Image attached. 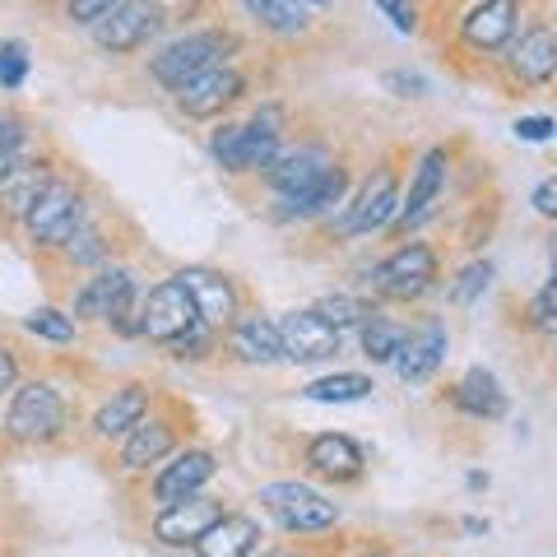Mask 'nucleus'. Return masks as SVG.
Masks as SVG:
<instances>
[{
  "mask_svg": "<svg viewBox=\"0 0 557 557\" xmlns=\"http://www.w3.org/2000/svg\"><path fill=\"white\" fill-rule=\"evenodd\" d=\"M28 335H38V339H51V344H70L75 339V321L65 317V311L57 307H42V311H33V317L24 321Z\"/></svg>",
  "mask_w": 557,
  "mask_h": 557,
  "instance_id": "nucleus-32",
  "label": "nucleus"
},
{
  "mask_svg": "<svg viewBox=\"0 0 557 557\" xmlns=\"http://www.w3.org/2000/svg\"><path fill=\"white\" fill-rule=\"evenodd\" d=\"M260 502H265V511L278 520V525L298 530V534L330 530L339 520L335 502H325L317 487H307V483H270V487H260Z\"/></svg>",
  "mask_w": 557,
  "mask_h": 557,
  "instance_id": "nucleus-2",
  "label": "nucleus"
},
{
  "mask_svg": "<svg viewBox=\"0 0 557 557\" xmlns=\"http://www.w3.org/2000/svg\"><path fill=\"white\" fill-rule=\"evenodd\" d=\"M209 479H214V456H209V450H186V456H177L153 479V497H159L163 507H172V502L196 497Z\"/></svg>",
  "mask_w": 557,
  "mask_h": 557,
  "instance_id": "nucleus-14",
  "label": "nucleus"
},
{
  "mask_svg": "<svg viewBox=\"0 0 557 557\" xmlns=\"http://www.w3.org/2000/svg\"><path fill=\"white\" fill-rule=\"evenodd\" d=\"M553 135H557V131H553Z\"/></svg>",
  "mask_w": 557,
  "mask_h": 557,
  "instance_id": "nucleus-47",
  "label": "nucleus"
},
{
  "mask_svg": "<svg viewBox=\"0 0 557 557\" xmlns=\"http://www.w3.org/2000/svg\"><path fill=\"white\" fill-rule=\"evenodd\" d=\"M200 325H205L200 311H196L190 293L177 284V278L159 284L145 298V307H139V330H145L149 339H159V344H186V339H196Z\"/></svg>",
  "mask_w": 557,
  "mask_h": 557,
  "instance_id": "nucleus-1",
  "label": "nucleus"
},
{
  "mask_svg": "<svg viewBox=\"0 0 557 557\" xmlns=\"http://www.w3.org/2000/svg\"><path fill=\"white\" fill-rule=\"evenodd\" d=\"M330 168H335V163H330L321 149H293V153H278L265 172H270V182H274L278 196H293V190L321 182Z\"/></svg>",
  "mask_w": 557,
  "mask_h": 557,
  "instance_id": "nucleus-21",
  "label": "nucleus"
},
{
  "mask_svg": "<svg viewBox=\"0 0 557 557\" xmlns=\"http://www.w3.org/2000/svg\"><path fill=\"white\" fill-rule=\"evenodd\" d=\"M163 24V10L159 5H145V0H126L116 5L112 14H102L94 24V38L102 51H135L139 42H149Z\"/></svg>",
  "mask_w": 557,
  "mask_h": 557,
  "instance_id": "nucleus-7",
  "label": "nucleus"
},
{
  "mask_svg": "<svg viewBox=\"0 0 557 557\" xmlns=\"http://www.w3.org/2000/svg\"><path fill=\"white\" fill-rule=\"evenodd\" d=\"M298 5H302V0H298ZM307 5H325V0H307Z\"/></svg>",
  "mask_w": 557,
  "mask_h": 557,
  "instance_id": "nucleus-45",
  "label": "nucleus"
},
{
  "mask_svg": "<svg viewBox=\"0 0 557 557\" xmlns=\"http://www.w3.org/2000/svg\"><path fill=\"white\" fill-rule=\"evenodd\" d=\"M116 5H126V0H70V20L75 24H98L102 14H112Z\"/></svg>",
  "mask_w": 557,
  "mask_h": 557,
  "instance_id": "nucleus-37",
  "label": "nucleus"
},
{
  "mask_svg": "<svg viewBox=\"0 0 557 557\" xmlns=\"http://www.w3.org/2000/svg\"><path fill=\"white\" fill-rule=\"evenodd\" d=\"M339 200H344V172L330 168L321 182H311V186H302V190H293V196H284V214L311 219V214H325V209L339 205Z\"/></svg>",
  "mask_w": 557,
  "mask_h": 557,
  "instance_id": "nucleus-27",
  "label": "nucleus"
},
{
  "mask_svg": "<svg viewBox=\"0 0 557 557\" xmlns=\"http://www.w3.org/2000/svg\"><path fill=\"white\" fill-rule=\"evenodd\" d=\"M20 145H24L20 121L5 116V121H0V186H5L14 172H20Z\"/></svg>",
  "mask_w": 557,
  "mask_h": 557,
  "instance_id": "nucleus-33",
  "label": "nucleus"
},
{
  "mask_svg": "<svg viewBox=\"0 0 557 557\" xmlns=\"http://www.w3.org/2000/svg\"><path fill=\"white\" fill-rule=\"evenodd\" d=\"M302 395L317 399V405H354V399H368L372 395V381L358 376V372H335V376L311 381Z\"/></svg>",
  "mask_w": 557,
  "mask_h": 557,
  "instance_id": "nucleus-29",
  "label": "nucleus"
},
{
  "mask_svg": "<svg viewBox=\"0 0 557 557\" xmlns=\"http://www.w3.org/2000/svg\"><path fill=\"white\" fill-rule=\"evenodd\" d=\"M399 344H405V330H399L395 321L372 317L368 325H362V348H368V358H372V362H395Z\"/></svg>",
  "mask_w": 557,
  "mask_h": 557,
  "instance_id": "nucleus-31",
  "label": "nucleus"
},
{
  "mask_svg": "<svg viewBox=\"0 0 557 557\" xmlns=\"http://www.w3.org/2000/svg\"><path fill=\"white\" fill-rule=\"evenodd\" d=\"M51 182H57V177H51V172H47L42 163H38V168H20V172H14V177H10L5 186H0V205H5V214L24 219L28 209L42 200V190H47Z\"/></svg>",
  "mask_w": 557,
  "mask_h": 557,
  "instance_id": "nucleus-28",
  "label": "nucleus"
},
{
  "mask_svg": "<svg viewBox=\"0 0 557 557\" xmlns=\"http://www.w3.org/2000/svg\"><path fill=\"white\" fill-rule=\"evenodd\" d=\"M376 5L391 14V24H395L399 33H413L418 20H413V5H409V0H376Z\"/></svg>",
  "mask_w": 557,
  "mask_h": 557,
  "instance_id": "nucleus-40",
  "label": "nucleus"
},
{
  "mask_svg": "<svg viewBox=\"0 0 557 557\" xmlns=\"http://www.w3.org/2000/svg\"><path fill=\"white\" fill-rule=\"evenodd\" d=\"M14 386V358L0 348V391H10Z\"/></svg>",
  "mask_w": 557,
  "mask_h": 557,
  "instance_id": "nucleus-44",
  "label": "nucleus"
},
{
  "mask_svg": "<svg viewBox=\"0 0 557 557\" xmlns=\"http://www.w3.org/2000/svg\"><path fill=\"white\" fill-rule=\"evenodd\" d=\"M511 70L520 84H548L557 75V38L548 28H530L511 51Z\"/></svg>",
  "mask_w": 557,
  "mask_h": 557,
  "instance_id": "nucleus-18",
  "label": "nucleus"
},
{
  "mask_svg": "<svg viewBox=\"0 0 557 557\" xmlns=\"http://www.w3.org/2000/svg\"><path fill=\"white\" fill-rule=\"evenodd\" d=\"M530 317H534L539 325H557V274L548 278L544 288H539V298H534V307H530Z\"/></svg>",
  "mask_w": 557,
  "mask_h": 557,
  "instance_id": "nucleus-38",
  "label": "nucleus"
},
{
  "mask_svg": "<svg viewBox=\"0 0 557 557\" xmlns=\"http://www.w3.org/2000/svg\"><path fill=\"white\" fill-rule=\"evenodd\" d=\"M284 557H298V553H284Z\"/></svg>",
  "mask_w": 557,
  "mask_h": 557,
  "instance_id": "nucleus-46",
  "label": "nucleus"
},
{
  "mask_svg": "<svg viewBox=\"0 0 557 557\" xmlns=\"http://www.w3.org/2000/svg\"><path fill=\"white\" fill-rule=\"evenodd\" d=\"M534 209H539L544 219H557V177H548L544 186L534 190Z\"/></svg>",
  "mask_w": 557,
  "mask_h": 557,
  "instance_id": "nucleus-43",
  "label": "nucleus"
},
{
  "mask_svg": "<svg viewBox=\"0 0 557 557\" xmlns=\"http://www.w3.org/2000/svg\"><path fill=\"white\" fill-rule=\"evenodd\" d=\"M386 89H399V98H423L428 79H418V75H386Z\"/></svg>",
  "mask_w": 557,
  "mask_h": 557,
  "instance_id": "nucleus-42",
  "label": "nucleus"
},
{
  "mask_svg": "<svg viewBox=\"0 0 557 557\" xmlns=\"http://www.w3.org/2000/svg\"><path fill=\"white\" fill-rule=\"evenodd\" d=\"M242 5L274 33H302L307 28V10L298 5V0H242Z\"/></svg>",
  "mask_w": 557,
  "mask_h": 557,
  "instance_id": "nucleus-30",
  "label": "nucleus"
},
{
  "mask_svg": "<svg viewBox=\"0 0 557 557\" xmlns=\"http://www.w3.org/2000/svg\"><path fill=\"white\" fill-rule=\"evenodd\" d=\"M237 98H242V75H237V70H228V65L205 70V75H196L190 84H182V89H177L182 112H190V116H219Z\"/></svg>",
  "mask_w": 557,
  "mask_h": 557,
  "instance_id": "nucleus-10",
  "label": "nucleus"
},
{
  "mask_svg": "<svg viewBox=\"0 0 557 557\" xmlns=\"http://www.w3.org/2000/svg\"><path fill=\"white\" fill-rule=\"evenodd\" d=\"M487 278H493V265H483V260H479V265H469V270H460V278H456V288H450V298H456L460 307H465V302H474V298H479V293L487 288Z\"/></svg>",
  "mask_w": 557,
  "mask_h": 557,
  "instance_id": "nucleus-35",
  "label": "nucleus"
},
{
  "mask_svg": "<svg viewBox=\"0 0 557 557\" xmlns=\"http://www.w3.org/2000/svg\"><path fill=\"white\" fill-rule=\"evenodd\" d=\"M219 516H223L219 502L186 497V502H172V507H163V516L153 520V534H159L163 544H196V539L214 525Z\"/></svg>",
  "mask_w": 557,
  "mask_h": 557,
  "instance_id": "nucleus-13",
  "label": "nucleus"
},
{
  "mask_svg": "<svg viewBox=\"0 0 557 557\" xmlns=\"http://www.w3.org/2000/svg\"><path fill=\"white\" fill-rule=\"evenodd\" d=\"M61 428H65V405L47 381H28L5 413V432L14 442H51Z\"/></svg>",
  "mask_w": 557,
  "mask_h": 557,
  "instance_id": "nucleus-4",
  "label": "nucleus"
},
{
  "mask_svg": "<svg viewBox=\"0 0 557 557\" xmlns=\"http://www.w3.org/2000/svg\"><path fill=\"white\" fill-rule=\"evenodd\" d=\"M177 284L190 293V302H196L205 325H228L237 317V293L219 270H182Z\"/></svg>",
  "mask_w": 557,
  "mask_h": 557,
  "instance_id": "nucleus-11",
  "label": "nucleus"
},
{
  "mask_svg": "<svg viewBox=\"0 0 557 557\" xmlns=\"http://www.w3.org/2000/svg\"><path fill=\"white\" fill-rule=\"evenodd\" d=\"M65 247H70V256H75V260H84V265L102 260V237H98V233H75V237L65 242Z\"/></svg>",
  "mask_w": 557,
  "mask_h": 557,
  "instance_id": "nucleus-39",
  "label": "nucleus"
},
{
  "mask_svg": "<svg viewBox=\"0 0 557 557\" xmlns=\"http://www.w3.org/2000/svg\"><path fill=\"white\" fill-rule=\"evenodd\" d=\"M24 223H28V233H33L38 247H65V242L79 233V223H84L79 190L65 186V182H51L42 190V200L24 214Z\"/></svg>",
  "mask_w": 557,
  "mask_h": 557,
  "instance_id": "nucleus-5",
  "label": "nucleus"
},
{
  "mask_svg": "<svg viewBox=\"0 0 557 557\" xmlns=\"http://www.w3.org/2000/svg\"><path fill=\"white\" fill-rule=\"evenodd\" d=\"M131 298H135V284H131V274H126V270H102V274H94L89 284L79 288L75 311H79V317L116 321V317H126Z\"/></svg>",
  "mask_w": 557,
  "mask_h": 557,
  "instance_id": "nucleus-12",
  "label": "nucleus"
},
{
  "mask_svg": "<svg viewBox=\"0 0 557 557\" xmlns=\"http://www.w3.org/2000/svg\"><path fill=\"white\" fill-rule=\"evenodd\" d=\"M278 339H284V358H298V362L339 354V325H330L321 311H293V317H284Z\"/></svg>",
  "mask_w": 557,
  "mask_h": 557,
  "instance_id": "nucleus-8",
  "label": "nucleus"
},
{
  "mask_svg": "<svg viewBox=\"0 0 557 557\" xmlns=\"http://www.w3.org/2000/svg\"><path fill=\"white\" fill-rule=\"evenodd\" d=\"M442 186H446V149H428V153H423V163H418V172H413L409 196L399 200L395 219H391L395 228H399V233H405V228H418V223L432 214V205H437Z\"/></svg>",
  "mask_w": 557,
  "mask_h": 557,
  "instance_id": "nucleus-9",
  "label": "nucleus"
},
{
  "mask_svg": "<svg viewBox=\"0 0 557 557\" xmlns=\"http://www.w3.org/2000/svg\"><path fill=\"white\" fill-rule=\"evenodd\" d=\"M432 278H437V256H432L423 242H409V247H399L395 256H386L376 265V288L386 293V298H399V302L428 293Z\"/></svg>",
  "mask_w": 557,
  "mask_h": 557,
  "instance_id": "nucleus-6",
  "label": "nucleus"
},
{
  "mask_svg": "<svg viewBox=\"0 0 557 557\" xmlns=\"http://www.w3.org/2000/svg\"><path fill=\"white\" fill-rule=\"evenodd\" d=\"M145 409H149V395L139 391V386H126V391H116L108 405L98 409V418H94V432L98 437H121V432H131L139 418H145Z\"/></svg>",
  "mask_w": 557,
  "mask_h": 557,
  "instance_id": "nucleus-26",
  "label": "nucleus"
},
{
  "mask_svg": "<svg viewBox=\"0 0 557 557\" xmlns=\"http://www.w3.org/2000/svg\"><path fill=\"white\" fill-rule=\"evenodd\" d=\"M233 354L242 362H278V358H284L278 325H270L265 317H242V321H233Z\"/></svg>",
  "mask_w": 557,
  "mask_h": 557,
  "instance_id": "nucleus-23",
  "label": "nucleus"
},
{
  "mask_svg": "<svg viewBox=\"0 0 557 557\" xmlns=\"http://www.w3.org/2000/svg\"><path fill=\"white\" fill-rule=\"evenodd\" d=\"M307 465L330 479H354L362 469V450H358V442H348L344 432H321V437H311V446H307Z\"/></svg>",
  "mask_w": 557,
  "mask_h": 557,
  "instance_id": "nucleus-22",
  "label": "nucleus"
},
{
  "mask_svg": "<svg viewBox=\"0 0 557 557\" xmlns=\"http://www.w3.org/2000/svg\"><path fill=\"white\" fill-rule=\"evenodd\" d=\"M256 520L251 516H219L200 539H196V553L200 557H247L256 548Z\"/></svg>",
  "mask_w": 557,
  "mask_h": 557,
  "instance_id": "nucleus-19",
  "label": "nucleus"
},
{
  "mask_svg": "<svg viewBox=\"0 0 557 557\" xmlns=\"http://www.w3.org/2000/svg\"><path fill=\"white\" fill-rule=\"evenodd\" d=\"M442 358H446V330L437 321H428L418 335H405V344L395 354V372L399 381H428L442 368Z\"/></svg>",
  "mask_w": 557,
  "mask_h": 557,
  "instance_id": "nucleus-15",
  "label": "nucleus"
},
{
  "mask_svg": "<svg viewBox=\"0 0 557 557\" xmlns=\"http://www.w3.org/2000/svg\"><path fill=\"white\" fill-rule=\"evenodd\" d=\"M24 75H28L24 47L20 42H5V47H0V84H5V89H20Z\"/></svg>",
  "mask_w": 557,
  "mask_h": 557,
  "instance_id": "nucleus-36",
  "label": "nucleus"
},
{
  "mask_svg": "<svg viewBox=\"0 0 557 557\" xmlns=\"http://www.w3.org/2000/svg\"><path fill=\"white\" fill-rule=\"evenodd\" d=\"M395 209H399V196H395V172H376V177H372L368 186H362L358 205L348 209L344 228H348V233H372V228H386V223L395 219Z\"/></svg>",
  "mask_w": 557,
  "mask_h": 557,
  "instance_id": "nucleus-16",
  "label": "nucleus"
},
{
  "mask_svg": "<svg viewBox=\"0 0 557 557\" xmlns=\"http://www.w3.org/2000/svg\"><path fill=\"white\" fill-rule=\"evenodd\" d=\"M516 14L520 5L516 0H483V5H474L465 14V42L469 47H502L516 33Z\"/></svg>",
  "mask_w": 557,
  "mask_h": 557,
  "instance_id": "nucleus-17",
  "label": "nucleus"
},
{
  "mask_svg": "<svg viewBox=\"0 0 557 557\" xmlns=\"http://www.w3.org/2000/svg\"><path fill=\"white\" fill-rule=\"evenodd\" d=\"M278 135H284V112L260 108L247 126H242V172L247 168H270L278 159Z\"/></svg>",
  "mask_w": 557,
  "mask_h": 557,
  "instance_id": "nucleus-20",
  "label": "nucleus"
},
{
  "mask_svg": "<svg viewBox=\"0 0 557 557\" xmlns=\"http://www.w3.org/2000/svg\"><path fill=\"white\" fill-rule=\"evenodd\" d=\"M172 450V428L159 423V418H139V423L126 432V446H121V460H126V469H149L159 465L163 456Z\"/></svg>",
  "mask_w": 557,
  "mask_h": 557,
  "instance_id": "nucleus-24",
  "label": "nucleus"
},
{
  "mask_svg": "<svg viewBox=\"0 0 557 557\" xmlns=\"http://www.w3.org/2000/svg\"><path fill=\"white\" fill-rule=\"evenodd\" d=\"M553 131H557V121H548V116H525V121H516V135L530 139V145H534V139H548Z\"/></svg>",
  "mask_w": 557,
  "mask_h": 557,
  "instance_id": "nucleus-41",
  "label": "nucleus"
},
{
  "mask_svg": "<svg viewBox=\"0 0 557 557\" xmlns=\"http://www.w3.org/2000/svg\"><path fill=\"white\" fill-rule=\"evenodd\" d=\"M209 149H214V159L228 172H242V126H219L214 139H209Z\"/></svg>",
  "mask_w": 557,
  "mask_h": 557,
  "instance_id": "nucleus-34",
  "label": "nucleus"
},
{
  "mask_svg": "<svg viewBox=\"0 0 557 557\" xmlns=\"http://www.w3.org/2000/svg\"><path fill=\"white\" fill-rule=\"evenodd\" d=\"M456 405H460L465 413H474V418H502V413H507V395H502V386H497L493 372L474 368V372L460 376Z\"/></svg>",
  "mask_w": 557,
  "mask_h": 557,
  "instance_id": "nucleus-25",
  "label": "nucleus"
},
{
  "mask_svg": "<svg viewBox=\"0 0 557 557\" xmlns=\"http://www.w3.org/2000/svg\"><path fill=\"white\" fill-rule=\"evenodd\" d=\"M228 47H233V38H223V33H190V38L172 42L153 57V79L168 84V89H182V84L205 75V70H214Z\"/></svg>",
  "mask_w": 557,
  "mask_h": 557,
  "instance_id": "nucleus-3",
  "label": "nucleus"
}]
</instances>
